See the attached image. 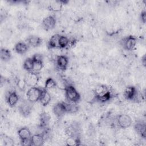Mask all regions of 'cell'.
<instances>
[{
  "instance_id": "cell-14",
  "label": "cell",
  "mask_w": 146,
  "mask_h": 146,
  "mask_svg": "<svg viewBox=\"0 0 146 146\" xmlns=\"http://www.w3.org/2000/svg\"><path fill=\"white\" fill-rule=\"evenodd\" d=\"M50 116L46 113L43 112L40 114L39 116V126L41 128H46L50 122Z\"/></svg>"
},
{
  "instance_id": "cell-31",
  "label": "cell",
  "mask_w": 146,
  "mask_h": 146,
  "mask_svg": "<svg viewBox=\"0 0 146 146\" xmlns=\"http://www.w3.org/2000/svg\"><path fill=\"white\" fill-rule=\"evenodd\" d=\"M17 85L19 90L22 91H24L27 86L25 79H19L17 83Z\"/></svg>"
},
{
  "instance_id": "cell-26",
  "label": "cell",
  "mask_w": 146,
  "mask_h": 146,
  "mask_svg": "<svg viewBox=\"0 0 146 146\" xmlns=\"http://www.w3.org/2000/svg\"><path fill=\"white\" fill-rule=\"evenodd\" d=\"M33 67H34V62L31 58H27L23 63V68L29 72L33 71Z\"/></svg>"
},
{
  "instance_id": "cell-25",
  "label": "cell",
  "mask_w": 146,
  "mask_h": 146,
  "mask_svg": "<svg viewBox=\"0 0 146 146\" xmlns=\"http://www.w3.org/2000/svg\"><path fill=\"white\" fill-rule=\"evenodd\" d=\"M63 5L62 1H52L50 3L48 8L51 11L58 12L61 10Z\"/></svg>"
},
{
  "instance_id": "cell-20",
  "label": "cell",
  "mask_w": 146,
  "mask_h": 146,
  "mask_svg": "<svg viewBox=\"0 0 146 146\" xmlns=\"http://www.w3.org/2000/svg\"><path fill=\"white\" fill-rule=\"evenodd\" d=\"M65 133L68 137H78L79 128L76 125H70L66 128Z\"/></svg>"
},
{
  "instance_id": "cell-23",
  "label": "cell",
  "mask_w": 146,
  "mask_h": 146,
  "mask_svg": "<svg viewBox=\"0 0 146 146\" xmlns=\"http://www.w3.org/2000/svg\"><path fill=\"white\" fill-rule=\"evenodd\" d=\"M1 59L4 62H8L11 58L10 51L6 48H2L0 51Z\"/></svg>"
},
{
  "instance_id": "cell-29",
  "label": "cell",
  "mask_w": 146,
  "mask_h": 146,
  "mask_svg": "<svg viewBox=\"0 0 146 146\" xmlns=\"http://www.w3.org/2000/svg\"><path fill=\"white\" fill-rule=\"evenodd\" d=\"M112 97V95L111 92L110 91V90L108 91H107L106 93L104 94L103 95H102L100 96H99L98 98H96L95 99L98 100H99L101 102H106L107 101H108L111 99Z\"/></svg>"
},
{
  "instance_id": "cell-19",
  "label": "cell",
  "mask_w": 146,
  "mask_h": 146,
  "mask_svg": "<svg viewBox=\"0 0 146 146\" xmlns=\"http://www.w3.org/2000/svg\"><path fill=\"white\" fill-rule=\"evenodd\" d=\"M18 135L21 140L30 139L31 136V132L27 127H22L18 129Z\"/></svg>"
},
{
  "instance_id": "cell-11",
  "label": "cell",
  "mask_w": 146,
  "mask_h": 146,
  "mask_svg": "<svg viewBox=\"0 0 146 146\" xmlns=\"http://www.w3.org/2000/svg\"><path fill=\"white\" fill-rule=\"evenodd\" d=\"M31 145L33 146H40L42 145L45 141L43 135L41 133H36L31 135L30 137Z\"/></svg>"
},
{
  "instance_id": "cell-22",
  "label": "cell",
  "mask_w": 146,
  "mask_h": 146,
  "mask_svg": "<svg viewBox=\"0 0 146 146\" xmlns=\"http://www.w3.org/2000/svg\"><path fill=\"white\" fill-rule=\"evenodd\" d=\"M110 90L108 89V88L103 84H101V85H98L96 87L94 92L95 94V98H98L99 96H102V95H103L104 94L106 93L107 91H108Z\"/></svg>"
},
{
  "instance_id": "cell-33",
  "label": "cell",
  "mask_w": 146,
  "mask_h": 146,
  "mask_svg": "<svg viewBox=\"0 0 146 146\" xmlns=\"http://www.w3.org/2000/svg\"><path fill=\"white\" fill-rule=\"evenodd\" d=\"M32 59L33 61H43V57L40 54H35L32 57Z\"/></svg>"
},
{
  "instance_id": "cell-13",
  "label": "cell",
  "mask_w": 146,
  "mask_h": 146,
  "mask_svg": "<svg viewBox=\"0 0 146 146\" xmlns=\"http://www.w3.org/2000/svg\"><path fill=\"white\" fill-rule=\"evenodd\" d=\"M6 101L10 107H13L18 103L19 101V96L15 91L10 92L7 96Z\"/></svg>"
},
{
  "instance_id": "cell-3",
  "label": "cell",
  "mask_w": 146,
  "mask_h": 146,
  "mask_svg": "<svg viewBox=\"0 0 146 146\" xmlns=\"http://www.w3.org/2000/svg\"><path fill=\"white\" fill-rule=\"evenodd\" d=\"M132 123V118L128 114H121L117 117V124L119 127L123 129L129 128Z\"/></svg>"
},
{
  "instance_id": "cell-28",
  "label": "cell",
  "mask_w": 146,
  "mask_h": 146,
  "mask_svg": "<svg viewBox=\"0 0 146 146\" xmlns=\"http://www.w3.org/2000/svg\"><path fill=\"white\" fill-rule=\"evenodd\" d=\"M69 39L64 35H60L59 40V45L60 48H64L68 45Z\"/></svg>"
},
{
  "instance_id": "cell-15",
  "label": "cell",
  "mask_w": 146,
  "mask_h": 146,
  "mask_svg": "<svg viewBox=\"0 0 146 146\" xmlns=\"http://www.w3.org/2000/svg\"><path fill=\"white\" fill-rule=\"evenodd\" d=\"M59 34H54L51 36L48 42V47L49 49L60 48L59 45V40L60 38Z\"/></svg>"
},
{
  "instance_id": "cell-35",
  "label": "cell",
  "mask_w": 146,
  "mask_h": 146,
  "mask_svg": "<svg viewBox=\"0 0 146 146\" xmlns=\"http://www.w3.org/2000/svg\"><path fill=\"white\" fill-rule=\"evenodd\" d=\"M140 19L141 22L143 23H145L146 21V13L145 11H141V14H140Z\"/></svg>"
},
{
  "instance_id": "cell-34",
  "label": "cell",
  "mask_w": 146,
  "mask_h": 146,
  "mask_svg": "<svg viewBox=\"0 0 146 146\" xmlns=\"http://www.w3.org/2000/svg\"><path fill=\"white\" fill-rule=\"evenodd\" d=\"M21 144L22 145H23V146H30V145H31L30 138L21 140Z\"/></svg>"
},
{
  "instance_id": "cell-8",
  "label": "cell",
  "mask_w": 146,
  "mask_h": 146,
  "mask_svg": "<svg viewBox=\"0 0 146 146\" xmlns=\"http://www.w3.org/2000/svg\"><path fill=\"white\" fill-rule=\"evenodd\" d=\"M138 91L136 88L134 86H128L124 91V96L128 100H134L135 97L136 96Z\"/></svg>"
},
{
  "instance_id": "cell-2",
  "label": "cell",
  "mask_w": 146,
  "mask_h": 146,
  "mask_svg": "<svg viewBox=\"0 0 146 146\" xmlns=\"http://www.w3.org/2000/svg\"><path fill=\"white\" fill-rule=\"evenodd\" d=\"M42 90L43 89L38 86L30 87L26 92L27 100L33 104L39 102Z\"/></svg>"
},
{
  "instance_id": "cell-10",
  "label": "cell",
  "mask_w": 146,
  "mask_h": 146,
  "mask_svg": "<svg viewBox=\"0 0 146 146\" xmlns=\"http://www.w3.org/2000/svg\"><path fill=\"white\" fill-rule=\"evenodd\" d=\"M53 113L58 118L62 117L66 113V111L63 102H59L56 103L52 108Z\"/></svg>"
},
{
  "instance_id": "cell-12",
  "label": "cell",
  "mask_w": 146,
  "mask_h": 146,
  "mask_svg": "<svg viewBox=\"0 0 146 146\" xmlns=\"http://www.w3.org/2000/svg\"><path fill=\"white\" fill-rule=\"evenodd\" d=\"M51 100V96L50 93L44 88L42 90V94L39 100V102L43 106H47Z\"/></svg>"
},
{
  "instance_id": "cell-7",
  "label": "cell",
  "mask_w": 146,
  "mask_h": 146,
  "mask_svg": "<svg viewBox=\"0 0 146 146\" xmlns=\"http://www.w3.org/2000/svg\"><path fill=\"white\" fill-rule=\"evenodd\" d=\"M42 26L46 30L53 29L56 25V19L52 15H49L44 18L42 21Z\"/></svg>"
},
{
  "instance_id": "cell-30",
  "label": "cell",
  "mask_w": 146,
  "mask_h": 146,
  "mask_svg": "<svg viewBox=\"0 0 146 146\" xmlns=\"http://www.w3.org/2000/svg\"><path fill=\"white\" fill-rule=\"evenodd\" d=\"M34 62V67H33V72H39L43 67L44 64L43 61H33Z\"/></svg>"
},
{
  "instance_id": "cell-16",
  "label": "cell",
  "mask_w": 146,
  "mask_h": 146,
  "mask_svg": "<svg viewBox=\"0 0 146 146\" xmlns=\"http://www.w3.org/2000/svg\"><path fill=\"white\" fill-rule=\"evenodd\" d=\"M145 124L143 121H138L134 125L135 132L141 137L145 138Z\"/></svg>"
},
{
  "instance_id": "cell-17",
  "label": "cell",
  "mask_w": 146,
  "mask_h": 146,
  "mask_svg": "<svg viewBox=\"0 0 146 146\" xmlns=\"http://www.w3.org/2000/svg\"><path fill=\"white\" fill-rule=\"evenodd\" d=\"M27 44L33 47H36L39 46L42 42V39L39 37L35 35H31L27 39Z\"/></svg>"
},
{
  "instance_id": "cell-6",
  "label": "cell",
  "mask_w": 146,
  "mask_h": 146,
  "mask_svg": "<svg viewBox=\"0 0 146 146\" xmlns=\"http://www.w3.org/2000/svg\"><path fill=\"white\" fill-rule=\"evenodd\" d=\"M38 73L39 72H35L33 71L29 72L25 79L27 86L31 87L37 86L38 81L40 79L38 76Z\"/></svg>"
},
{
  "instance_id": "cell-27",
  "label": "cell",
  "mask_w": 146,
  "mask_h": 146,
  "mask_svg": "<svg viewBox=\"0 0 146 146\" xmlns=\"http://www.w3.org/2000/svg\"><path fill=\"white\" fill-rule=\"evenodd\" d=\"M65 142L66 144L69 146H75L80 144V140L78 137H68Z\"/></svg>"
},
{
  "instance_id": "cell-9",
  "label": "cell",
  "mask_w": 146,
  "mask_h": 146,
  "mask_svg": "<svg viewBox=\"0 0 146 146\" xmlns=\"http://www.w3.org/2000/svg\"><path fill=\"white\" fill-rule=\"evenodd\" d=\"M56 64L57 67L61 71L66 70L68 64V59L64 55H59L56 56Z\"/></svg>"
},
{
  "instance_id": "cell-21",
  "label": "cell",
  "mask_w": 146,
  "mask_h": 146,
  "mask_svg": "<svg viewBox=\"0 0 146 146\" xmlns=\"http://www.w3.org/2000/svg\"><path fill=\"white\" fill-rule=\"evenodd\" d=\"M64 106L66 113H74L76 112L79 110V107L76 103L74 102H63Z\"/></svg>"
},
{
  "instance_id": "cell-5",
  "label": "cell",
  "mask_w": 146,
  "mask_h": 146,
  "mask_svg": "<svg viewBox=\"0 0 146 146\" xmlns=\"http://www.w3.org/2000/svg\"><path fill=\"white\" fill-rule=\"evenodd\" d=\"M33 104L28 100L26 101H23L19 106V112L24 116L27 117L31 112L33 109Z\"/></svg>"
},
{
  "instance_id": "cell-4",
  "label": "cell",
  "mask_w": 146,
  "mask_h": 146,
  "mask_svg": "<svg viewBox=\"0 0 146 146\" xmlns=\"http://www.w3.org/2000/svg\"><path fill=\"white\" fill-rule=\"evenodd\" d=\"M136 43L137 40L136 37L132 35H129L123 39L122 45L125 50L131 51L135 47Z\"/></svg>"
},
{
  "instance_id": "cell-24",
  "label": "cell",
  "mask_w": 146,
  "mask_h": 146,
  "mask_svg": "<svg viewBox=\"0 0 146 146\" xmlns=\"http://www.w3.org/2000/svg\"><path fill=\"white\" fill-rule=\"evenodd\" d=\"M56 86V82L52 78H48L46 79L44 88L47 91L52 90Z\"/></svg>"
},
{
  "instance_id": "cell-36",
  "label": "cell",
  "mask_w": 146,
  "mask_h": 146,
  "mask_svg": "<svg viewBox=\"0 0 146 146\" xmlns=\"http://www.w3.org/2000/svg\"><path fill=\"white\" fill-rule=\"evenodd\" d=\"M141 62H142L143 66H145V63H146V62H145V55H144L143 57L142 58Z\"/></svg>"
},
{
  "instance_id": "cell-32",
  "label": "cell",
  "mask_w": 146,
  "mask_h": 146,
  "mask_svg": "<svg viewBox=\"0 0 146 146\" xmlns=\"http://www.w3.org/2000/svg\"><path fill=\"white\" fill-rule=\"evenodd\" d=\"M3 142L5 145L6 146H11L14 145V140L10 137L7 136H4L2 138Z\"/></svg>"
},
{
  "instance_id": "cell-1",
  "label": "cell",
  "mask_w": 146,
  "mask_h": 146,
  "mask_svg": "<svg viewBox=\"0 0 146 146\" xmlns=\"http://www.w3.org/2000/svg\"><path fill=\"white\" fill-rule=\"evenodd\" d=\"M64 90L65 91V97L68 102L77 103L80 99V94L72 85H66Z\"/></svg>"
},
{
  "instance_id": "cell-18",
  "label": "cell",
  "mask_w": 146,
  "mask_h": 146,
  "mask_svg": "<svg viewBox=\"0 0 146 146\" xmlns=\"http://www.w3.org/2000/svg\"><path fill=\"white\" fill-rule=\"evenodd\" d=\"M14 49L17 54H24L28 51L29 45L26 43L19 42L15 45Z\"/></svg>"
}]
</instances>
